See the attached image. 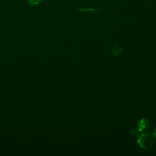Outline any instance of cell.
I'll use <instances>...</instances> for the list:
<instances>
[{
	"mask_svg": "<svg viewBox=\"0 0 156 156\" xmlns=\"http://www.w3.org/2000/svg\"><path fill=\"white\" fill-rule=\"evenodd\" d=\"M138 143L140 146L143 149H150L154 144V141L152 136L147 133H142L138 138Z\"/></svg>",
	"mask_w": 156,
	"mask_h": 156,
	"instance_id": "obj_1",
	"label": "cell"
},
{
	"mask_svg": "<svg viewBox=\"0 0 156 156\" xmlns=\"http://www.w3.org/2000/svg\"><path fill=\"white\" fill-rule=\"evenodd\" d=\"M150 126V122L149 121L146 119V118L141 119L137 124L138 129H137V133L142 132H146Z\"/></svg>",
	"mask_w": 156,
	"mask_h": 156,
	"instance_id": "obj_2",
	"label": "cell"
},
{
	"mask_svg": "<svg viewBox=\"0 0 156 156\" xmlns=\"http://www.w3.org/2000/svg\"><path fill=\"white\" fill-rule=\"evenodd\" d=\"M78 10L81 12H96L100 11V10L93 8H79Z\"/></svg>",
	"mask_w": 156,
	"mask_h": 156,
	"instance_id": "obj_3",
	"label": "cell"
},
{
	"mask_svg": "<svg viewBox=\"0 0 156 156\" xmlns=\"http://www.w3.org/2000/svg\"><path fill=\"white\" fill-rule=\"evenodd\" d=\"M153 134H154V136L156 138V128H155L154 130H153Z\"/></svg>",
	"mask_w": 156,
	"mask_h": 156,
	"instance_id": "obj_4",
	"label": "cell"
}]
</instances>
